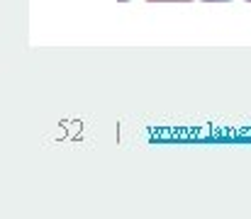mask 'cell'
I'll list each match as a JSON object with an SVG mask.
<instances>
[{"mask_svg": "<svg viewBox=\"0 0 251 219\" xmlns=\"http://www.w3.org/2000/svg\"><path fill=\"white\" fill-rule=\"evenodd\" d=\"M149 2H190V0H149Z\"/></svg>", "mask_w": 251, "mask_h": 219, "instance_id": "1", "label": "cell"}, {"mask_svg": "<svg viewBox=\"0 0 251 219\" xmlns=\"http://www.w3.org/2000/svg\"><path fill=\"white\" fill-rule=\"evenodd\" d=\"M249 2H251V0H249Z\"/></svg>", "mask_w": 251, "mask_h": 219, "instance_id": "2", "label": "cell"}]
</instances>
